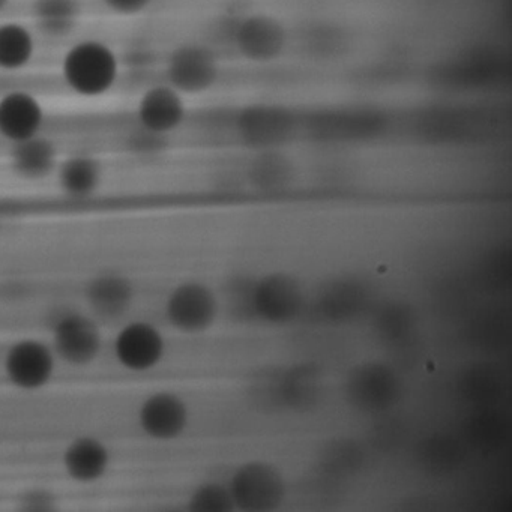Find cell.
<instances>
[{"label": "cell", "mask_w": 512, "mask_h": 512, "mask_svg": "<svg viewBox=\"0 0 512 512\" xmlns=\"http://www.w3.org/2000/svg\"><path fill=\"white\" fill-rule=\"evenodd\" d=\"M55 173L62 193L76 200L95 196L104 179L103 164L88 154L71 155L59 161Z\"/></svg>", "instance_id": "cell-14"}, {"label": "cell", "mask_w": 512, "mask_h": 512, "mask_svg": "<svg viewBox=\"0 0 512 512\" xmlns=\"http://www.w3.org/2000/svg\"><path fill=\"white\" fill-rule=\"evenodd\" d=\"M103 347L100 325L92 314L64 311L52 325V349L56 358L73 367L94 364Z\"/></svg>", "instance_id": "cell-4"}, {"label": "cell", "mask_w": 512, "mask_h": 512, "mask_svg": "<svg viewBox=\"0 0 512 512\" xmlns=\"http://www.w3.org/2000/svg\"><path fill=\"white\" fill-rule=\"evenodd\" d=\"M230 41L244 61L268 65L283 58L289 46V32L274 14L251 11L235 20Z\"/></svg>", "instance_id": "cell-2"}, {"label": "cell", "mask_w": 512, "mask_h": 512, "mask_svg": "<svg viewBox=\"0 0 512 512\" xmlns=\"http://www.w3.org/2000/svg\"><path fill=\"white\" fill-rule=\"evenodd\" d=\"M35 53L37 41L31 29L17 22L0 25V71L16 73L25 70L34 61Z\"/></svg>", "instance_id": "cell-16"}, {"label": "cell", "mask_w": 512, "mask_h": 512, "mask_svg": "<svg viewBox=\"0 0 512 512\" xmlns=\"http://www.w3.org/2000/svg\"><path fill=\"white\" fill-rule=\"evenodd\" d=\"M224 503H226V497L220 487L205 485L194 493L190 505L196 511H217L224 508Z\"/></svg>", "instance_id": "cell-20"}, {"label": "cell", "mask_w": 512, "mask_h": 512, "mask_svg": "<svg viewBox=\"0 0 512 512\" xmlns=\"http://www.w3.org/2000/svg\"><path fill=\"white\" fill-rule=\"evenodd\" d=\"M256 304L269 317H286L296 305V286L287 277H269L259 284Z\"/></svg>", "instance_id": "cell-18"}, {"label": "cell", "mask_w": 512, "mask_h": 512, "mask_svg": "<svg viewBox=\"0 0 512 512\" xmlns=\"http://www.w3.org/2000/svg\"><path fill=\"white\" fill-rule=\"evenodd\" d=\"M85 299L95 319H121L134 305L136 287L127 275L103 272L88 281Z\"/></svg>", "instance_id": "cell-11"}, {"label": "cell", "mask_w": 512, "mask_h": 512, "mask_svg": "<svg viewBox=\"0 0 512 512\" xmlns=\"http://www.w3.org/2000/svg\"><path fill=\"white\" fill-rule=\"evenodd\" d=\"M116 361L131 373H146L161 364L166 355V340L157 326L134 320L119 329L113 344Z\"/></svg>", "instance_id": "cell-7"}, {"label": "cell", "mask_w": 512, "mask_h": 512, "mask_svg": "<svg viewBox=\"0 0 512 512\" xmlns=\"http://www.w3.org/2000/svg\"><path fill=\"white\" fill-rule=\"evenodd\" d=\"M166 83L182 95H200L215 88L221 77L217 52L205 43L175 47L166 62Z\"/></svg>", "instance_id": "cell-3"}, {"label": "cell", "mask_w": 512, "mask_h": 512, "mask_svg": "<svg viewBox=\"0 0 512 512\" xmlns=\"http://www.w3.org/2000/svg\"><path fill=\"white\" fill-rule=\"evenodd\" d=\"M103 2L107 10L124 17L139 16L154 4V0H103Z\"/></svg>", "instance_id": "cell-22"}, {"label": "cell", "mask_w": 512, "mask_h": 512, "mask_svg": "<svg viewBox=\"0 0 512 512\" xmlns=\"http://www.w3.org/2000/svg\"><path fill=\"white\" fill-rule=\"evenodd\" d=\"M256 481V484L253 485L247 478L239 475V478L235 479V497H239L244 505L259 508L271 500L269 499L271 494L274 496L277 481H275L274 475L266 472L263 467H257Z\"/></svg>", "instance_id": "cell-19"}, {"label": "cell", "mask_w": 512, "mask_h": 512, "mask_svg": "<svg viewBox=\"0 0 512 512\" xmlns=\"http://www.w3.org/2000/svg\"><path fill=\"white\" fill-rule=\"evenodd\" d=\"M217 299L205 284L187 281L170 293L166 302V316L173 328L188 334L205 331L214 322Z\"/></svg>", "instance_id": "cell-8"}, {"label": "cell", "mask_w": 512, "mask_h": 512, "mask_svg": "<svg viewBox=\"0 0 512 512\" xmlns=\"http://www.w3.org/2000/svg\"><path fill=\"white\" fill-rule=\"evenodd\" d=\"M137 422L149 439L169 442L181 436L187 428V404L173 392H154L140 404Z\"/></svg>", "instance_id": "cell-9"}, {"label": "cell", "mask_w": 512, "mask_h": 512, "mask_svg": "<svg viewBox=\"0 0 512 512\" xmlns=\"http://www.w3.org/2000/svg\"><path fill=\"white\" fill-rule=\"evenodd\" d=\"M185 95L166 82L146 89L136 107L137 124L149 136H170L187 122L188 106Z\"/></svg>", "instance_id": "cell-6"}, {"label": "cell", "mask_w": 512, "mask_h": 512, "mask_svg": "<svg viewBox=\"0 0 512 512\" xmlns=\"http://www.w3.org/2000/svg\"><path fill=\"white\" fill-rule=\"evenodd\" d=\"M292 116L289 110L274 104H254L242 110L236 121L239 137L247 145L272 149L284 142L292 130Z\"/></svg>", "instance_id": "cell-12"}, {"label": "cell", "mask_w": 512, "mask_h": 512, "mask_svg": "<svg viewBox=\"0 0 512 512\" xmlns=\"http://www.w3.org/2000/svg\"><path fill=\"white\" fill-rule=\"evenodd\" d=\"M56 361L52 346L35 338H23L8 347L4 373L14 388L40 391L55 377Z\"/></svg>", "instance_id": "cell-5"}, {"label": "cell", "mask_w": 512, "mask_h": 512, "mask_svg": "<svg viewBox=\"0 0 512 512\" xmlns=\"http://www.w3.org/2000/svg\"><path fill=\"white\" fill-rule=\"evenodd\" d=\"M82 8L79 0H34L32 17L43 34L65 37L76 29Z\"/></svg>", "instance_id": "cell-17"}, {"label": "cell", "mask_w": 512, "mask_h": 512, "mask_svg": "<svg viewBox=\"0 0 512 512\" xmlns=\"http://www.w3.org/2000/svg\"><path fill=\"white\" fill-rule=\"evenodd\" d=\"M62 79L73 94L98 98L112 91L121 74V62L103 41L85 40L74 44L62 59Z\"/></svg>", "instance_id": "cell-1"}, {"label": "cell", "mask_w": 512, "mask_h": 512, "mask_svg": "<svg viewBox=\"0 0 512 512\" xmlns=\"http://www.w3.org/2000/svg\"><path fill=\"white\" fill-rule=\"evenodd\" d=\"M19 505L25 511H50L56 505V499L52 491L32 490L23 494Z\"/></svg>", "instance_id": "cell-21"}, {"label": "cell", "mask_w": 512, "mask_h": 512, "mask_svg": "<svg viewBox=\"0 0 512 512\" xmlns=\"http://www.w3.org/2000/svg\"><path fill=\"white\" fill-rule=\"evenodd\" d=\"M62 466L68 478L77 484H95L109 473L112 452L107 443L95 436H79L65 446Z\"/></svg>", "instance_id": "cell-13"}, {"label": "cell", "mask_w": 512, "mask_h": 512, "mask_svg": "<svg viewBox=\"0 0 512 512\" xmlns=\"http://www.w3.org/2000/svg\"><path fill=\"white\" fill-rule=\"evenodd\" d=\"M11 0H0V13H4L10 5Z\"/></svg>", "instance_id": "cell-23"}, {"label": "cell", "mask_w": 512, "mask_h": 512, "mask_svg": "<svg viewBox=\"0 0 512 512\" xmlns=\"http://www.w3.org/2000/svg\"><path fill=\"white\" fill-rule=\"evenodd\" d=\"M11 169L23 179H43L56 172L59 164L58 148L43 134L11 145Z\"/></svg>", "instance_id": "cell-15"}, {"label": "cell", "mask_w": 512, "mask_h": 512, "mask_svg": "<svg viewBox=\"0 0 512 512\" xmlns=\"http://www.w3.org/2000/svg\"><path fill=\"white\" fill-rule=\"evenodd\" d=\"M2 229H4V220H2V215H0V233H2Z\"/></svg>", "instance_id": "cell-24"}, {"label": "cell", "mask_w": 512, "mask_h": 512, "mask_svg": "<svg viewBox=\"0 0 512 512\" xmlns=\"http://www.w3.org/2000/svg\"><path fill=\"white\" fill-rule=\"evenodd\" d=\"M46 110L28 91H10L0 95V137L10 145L43 134Z\"/></svg>", "instance_id": "cell-10"}]
</instances>
